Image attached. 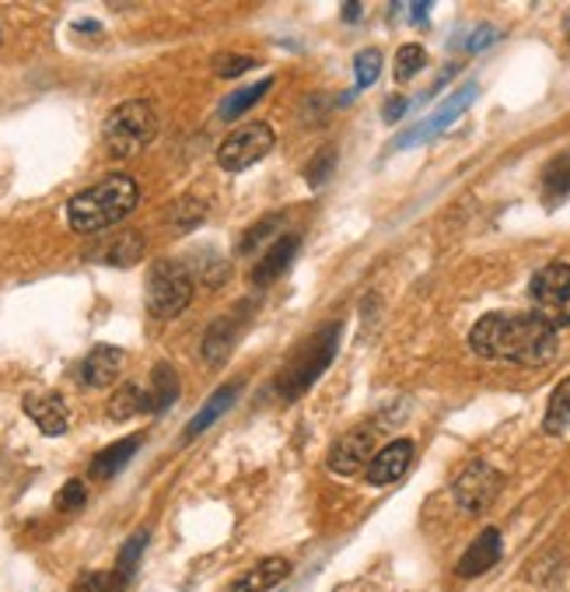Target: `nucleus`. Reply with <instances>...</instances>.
I'll return each instance as SVG.
<instances>
[{
  "label": "nucleus",
  "mask_w": 570,
  "mask_h": 592,
  "mask_svg": "<svg viewBox=\"0 0 570 592\" xmlns=\"http://www.w3.org/2000/svg\"><path fill=\"white\" fill-rule=\"evenodd\" d=\"M291 575V565L283 557H266L256 568H249L239 582H231L228 592H270Z\"/></svg>",
  "instance_id": "nucleus-15"
},
{
  "label": "nucleus",
  "mask_w": 570,
  "mask_h": 592,
  "mask_svg": "<svg viewBox=\"0 0 570 592\" xmlns=\"http://www.w3.org/2000/svg\"><path fill=\"white\" fill-rule=\"evenodd\" d=\"M469 348L486 362L543 368L557 357V330L532 313H490L472 326Z\"/></svg>",
  "instance_id": "nucleus-1"
},
{
  "label": "nucleus",
  "mask_w": 570,
  "mask_h": 592,
  "mask_svg": "<svg viewBox=\"0 0 570 592\" xmlns=\"http://www.w3.org/2000/svg\"><path fill=\"white\" fill-rule=\"evenodd\" d=\"M504 488V477L494 470L490 463H469L463 474L455 477V484H452V494H455V502L458 508H466V512H486L490 505H494V497L501 494Z\"/></svg>",
  "instance_id": "nucleus-8"
},
{
  "label": "nucleus",
  "mask_w": 570,
  "mask_h": 592,
  "mask_svg": "<svg viewBox=\"0 0 570 592\" xmlns=\"http://www.w3.org/2000/svg\"><path fill=\"white\" fill-rule=\"evenodd\" d=\"M259 60L256 56H242V53H217L214 56V74L217 77H242L245 71H256Z\"/></svg>",
  "instance_id": "nucleus-30"
},
{
  "label": "nucleus",
  "mask_w": 570,
  "mask_h": 592,
  "mask_svg": "<svg viewBox=\"0 0 570 592\" xmlns=\"http://www.w3.org/2000/svg\"><path fill=\"white\" fill-rule=\"evenodd\" d=\"M414 22H427V14H431V4H414Z\"/></svg>",
  "instance_id": "nucleus-37"
},
{
  "label": "nucleus",
  "mask_w": 570,
  "mask_h": 592,
  "mask_svg": "<svg viewBox=\"0 0 570 592\" xmlns=\"http://www.w3.org/2000/svg\"><path fill=\"white\" fill-rule=\"evenodd\" d=\"M297 256V239L294 236H283L270 245V253L263 256V263L256 267V274H252V280H256L259 288L274 285V280L291 267V260Z\"/></svg>",
  "instance_id": "nucleus-17"
},
{
  "label": "nucleus",
  "mask_w": 570,
  "mask_h": 592,
  "mask_svg": "<svg viewBox=\"0 0 570 592\" xmlns=\"http://www.w3.org/2000/svg\"><path fill=\"white\" fill-rule=\"evenodd\" d=\"M25 414L36 420L42 434H63L67 431V403L60 393H28Z\"/></svg>",
  "instance_id": "nucleus-12"
},
{
  "label": "nucleus",
  "mask_w": 570,
  "mask_h": 592,
  "mask_svg": "<svg viewBox=\"0 0 570 592\" xmlns=\"http://www.w3.org/2000/svg\"><path fill=\"white\" fill-rule=\"evenodd\" d=\"M168 222L176 225V231H193L197 225L207 222V204H203V200H197V197H182V200H176V204H172Z\"/></svg>",
  "instance_id": "nucleus-26"
},
{
  "label": "nucleus",
  "mask_w": 570,
  "mask_h": 592,
  "mask_svg": "<svg viewBox=\"0 0 570 592\" xmlns=\"http://www.w3.org/2000/svg\"><path fill=\"white\" fill-rule=\"evenodd\" d=\"M119 371H123V351L113 344H99V348H91V354L85 357L81 379L91 389H105L119 379Z\"/></svg>",
  "instance_id": "nucleus-13"
},
{
  "label": "nucleus",
  "mask_w": 570,
  "mask_h": 592,
  "mask_svg": "<svg viewBox=\"0 0 570 592\" xmlns=\"http://www.w3.org/2000/svg\"><path fill=\"white\" fill-rule=\"evenodd\" d=\"M231 348H235V326H231V319H217V323H211V330H207V337H203V362L207 365H225L228 362V354H231Z\"/></svg>",
  "instance_id": "nucleus-21"
},
{
  "label": "nucleus",
  "mask_w": 570,
  "mask_h": 592,
  "mask_svg": "<svg viewBox=\"0 0 570 592\" xmlns=\"http://www.w3.org/2000/svg\"><path fill=\"white\" fill-rule=\"evenodd\" d=\"M501 533L497 529H483V533L469 543V551H466V557L458 560V575L463 579H477V575H483V571H490L501 560Z\"/></svg>",
  "instance_id": "nucleus-14"
},
{
  "label": "nucleus",
  "mask_w": 570,
  "mask_h": 592,
  "mask_svg": "<svg viewBox=\"0 0 570 592\" xmlns=\"http://www.w3.org/2000/svg\"><path fill=\"white\" fill-rule=\"evenodd\" d=\"M409 459H414V442L409 439L389 442L382 453H375V459L368 463V484L385 488L392 480H400L409 470Z\"/></svg>",
  "instance_id": "nucleus-11"
},
{
  "label": "nucleus",
  "mask_w": 570,
  "mask_h": 592,
  "mask_svg": "<svg viewBox=\"0 0 570 592\" xmlns=\"http://www.w3.org/2000/svg\"><path fill=\"white\" fill-rule=\"evenodd\" d=\"M357 14H360V4H343V18L346 22H357Z\"/></svg>",
  "instance_id": "nucleus-38"
},
{
  "label": "nucleus",
  "mask_w": 570,
  "mask_h": 592,
  "mask_svg": "<svg viewBox=\"0 0 570 592\" xmlns=\"http://www.w3.org/2000/svg\"><path fill=\"white\" fill-rule=\"evenodd\" d=\"M337 344H340V323H329L326 330L315 333L308 344L291 357V365L283 368L277 379V389L283 393V400H297L315 379L322 376L332 362V354H337Z\"/></svg>",
  "instance_id": "nucleus-4"
},
{
  "label": "nucleus",
  "mask_w": 570,
  "mask_h": 592,
  "mask_svg": "<svg viewBox=\"0 0 570 592\" xmlns=\"http://www.w3.org/2000/svg\"><path fill=\"white\" fill-rule=\"evenodd\" d=\"M154 134H157V116H154L151 102H144V99L116 105L102 127L105 148L113 159H134V154H140L151 144Z\"/></svg>",
  "instance_id": "nucleus-3"
},
{
  "label": "nucleus",
  "mask_w": 570,
  "mask_h": 592,
  "mask_svg": "<svg viewBox=\"0 0 570 592\" xmlns=\"http://www.w3.org/2000/svg\"><path fill=\"white\" fill-rule=\"evenodd\" d=\"M140 442H144V434H130V439H123V442H116V445L102 449V453L91 459V477H99V480L116 477V474L123 470V466L137 456Z\"/></svg>",
  "instance_id": "nucleus-16"
},
{
  "label": "nucleus",
  "mask_w": 570,
  "mask_h": 592,
  "mask_svg": "<svg viewBox=\"0 0 570 592\" xmlns=\"http://www.w3.org/2000/svg\"><path fill=\"white\" fill-rule=\"evenodd\" d=\"M270 88H274V77H263V81L249 85V88H242V91H235V96L225 99V105L217 109V116H220V119H239V116L249 113V109L256 105Z\"/></svg>",
  "instance_id": "nucleus-24"
},
{
  "label": "nucleus",
  "mask_w": 570,
  "mask_h": 592,
  "mask_svg": "<svg viewBox=\"0 0 570 592\" xmlns=\"http://www.w3.org/2000/svg\"><path fill=\"white\" fill-rule=\"evenodd\" d=\"M274 144H277L274 127H266V123H249V127L235 130L225 144L217 148V165L225 168V173H245V168L263 162L266 154L274 151Z\"/></svg>",
  "instance_id": "nucleus-7"
},
{
  "label": "nucleus",
  "mask_w": 570,
  "mask_h": 592,
  "mask_svg": "<svg viewBox=\"0 0 570 592\" xmlns=\"http://www.w3.org/2000/svg\"><path fill=\"white\" fill-rule=\"evenodd\" d=\"M532 316L543 319L546 326H567L570 323V267L567 263H549L529 285Z\"/></svg>",
  "instance_id": "nucleus-6"
},
{
  "label": "nucleus",
  "mask_w": 570,
  "mask_h": 592,
  "mask_svg": "<svg viewBox=\"0 0 570 592\" xmlns=\"http://www.w3.org/2000/svg\"><path fill=\"white\" fill-rule=\"evenodd\" d=\"M134 414H148V393L137 382H126L119 386V393H113V400H109V417L126 420Z\"/></svg>",
  "instance_id": "nucleus-25"
},
{
  "label": "nucleus",
  "mask_w": 570,
  "mask_h": 592,
  "mask_svg": "<svg viewBox=\"0 0 570 592\" xmlns=\"http://www.w3.org/2000/svg\"><path fill=\"white\" fill-rule=\"evenodd\" d=\"M332 159H337V151H322L319 154V162H315V168H308V182L312 186H322V179L329 176V168H332Z\"/></svg>",
  "instance_id": "nucleus-35"
},
{
  "label": "nucleus",
  "mask_w": 570,
  "mask_h": 592,
  "mask_svg": "<svg viewBox=\"0 0 570 592\" xmlns=\"http://www.w3.org/2000/svg\"><path fill=\"white\" fill-rule=\"evenodd\" d=\"M477 99V85H466V88H458L455 96L438 109V113L431 116V119H423L420 127H414L409 134H403L400 140H395V148H414V144H420V140H427V137H434L438 130H445L448 123H455L458 116L466 113L469 109V102Z\"/></svg>",
  "instance_id": "nucleus-10"
},
{
  "label": "nucleus",
  "mask_w": 570,
  "mask_h": 592,
  "mask_svg": "<svg viewBox=\"0 0 570 592\" xmlns=\"http://www.w3.org/2000/svg\"><path fill=\"white\" fill-rule=\"evenodd\" d=\"M123 589H126V582L116 571H85L71 592H123Z\"/></svg>",
  "instance_id": "nucleus-27"
},
{
  "label": "nucleus",
  "mask_w": 570,
  "mask_h": 592,
  "mask_svg": "<svg viewBox=\"0 0 570 592\" xmlns=\"http://www.w3.org/2000/svg\"><path fill=\"white\" fill-rule=\"evenodd\" d=\"M280 225V217H266V222H259L256 228H249L245 236H242V242H239V253H252L263 239H270L274 236V228Z\"/></svg>",
  "instance_id": "nucleus-33"
},
{
  "label": "nucleus",
  "mask_w": 570,
  "mask_h": 592,
  "mask_svg": "<svg viewBox=\"0 0 570 592\" xmlns=\"http://www.w3.org/2000/svg\"><path fill=\"white\" fill-rule=\"evenodd\" d=\"M235 396H239V386H220L217 393H214L207 403H203V411H200L193 420H189V428L182 431V439L189 442V439H197L200 431H207V428L214 425V420L225 417V411H231Z\"/></svg>",
  "instance_id": "nucleus-18"
},
{
  "label": "nucleus",
  "mask_w": 570,
  "mask_h": 592,
  "mask_svg": "<svg viewBox=\"0 0 570 592\" xmlns=\"http://www.w3.org/2000/svg\"><path fill=\"white\" fill-rule=\"evenodd\" d=\"M85 502H88V491H85L81 480H67V484H63L60 494H56V508L60 512H77V508H85Z\"/></svg>",
  "instance_id": "nucleus-32"
},
{
  "label": "nucleus",
  "mask_w": 570,
  "mask_h": 592,
  "mask_svg": "<svg viewBox=\"0 0 570 592\" xmlns=\"http://www.w3.org/2000/svg\"><path fill=\"white\" fill-rule=\"evenodd\" d=\"M137 200H140V190L130 176H109L71 200L67 222L74 231H81V236H94V231L119 225L123 217L137 207Z\"/></svg>",
  "instance_id": "nucleus-2"
},
{
  "label": "nucleus",
  "mask_w": 570,
  "mask_h": 592,
  "mask_svg": "<svg viewBox=\"0 0 570 592\" xmlns=\"http://www.w3.org/2000/svg\"><path fill=\"white\" fill-rule=\"evenodd\" d=\"M423 64H427L423 46L409 42V46H403L400 53H395V77H400V81H409V77H417L423 71Z\"/></svg>",
  "instance_id": "nucleus-28"
},
{
  "label": "nucleus",
  "mask_w": 570,
  "mask_h": 592,
  "mask_svg": "<svg viewBox=\"0 0 570 592\" xmlns=\"http://www.w3.org/2000/svg\"><path fill=\"white\" fill-rule=\"evenodd\" d=\"M193 302V277L176 260L154 263L148 274V308L157 319H176Z\"/></svg>",
  "instance_id": "nucleus-5"
},
{
  "label": "nucleus",
  "mask_w": 570,
  "mask_h": 592,
  "mask_svg": "<svg viewBox=\"0 0 570 592\" xmlns=\"http://www.w3.org/2000/svg\"><path fill=\"white\" fill-rule=\"evenodd\" d=\"M406 109H409V102L395 96V99H389V105L382 109V119H385V123H395V119H400V116L406 113Z\"/></svg>",
  "instance_id": "nucleus-36"
},
{
  "label": "nucleus",
  "mask_w": 570,
  "mask_h": 592,
  "mask_svg": "<svg viewBox=\"0 0 570 592\" xmlns=\"http://www.w3.org/2000/svg\"><path fill=\"white\" fill-rule=\"evenodd\" d=\"M567 42H570V18H567Z\"/></svg>",
  "instance_id": "nucleus-39"
},
{
  "label": "nucleus",
  "mask_w": 570,
  "mask_h": 592,
  "mask_svg": "<svg viewBox=\"0 0 570 592\" xmlns=\"http://www.w3.org/2000/svg\"><path fill=\"white\" fill-rule=\"evenodd\" d=\"M375 439H378V431L371 425H360L354 431H346L343 439L332 445L329 470L340 474V477H354L357 470H364V466L375 459Z\"/></svg>",
  "instance_id": "nucleus-9"
},
{
  "label": "nucleus",
  "mask_w": 570,
  "mask_h": 592,
  "mask_svg": "<svg viewBox=\"0 0 570 592\" xmlns=\"http://www.w3.org/2000/svg\"><path fill=\"white\" fill-rule=\"evenodd\" d=\"M497 39H501V33H497L494 25H480L477 33L469 36V42H466V46H469L472 53H480V50H486V46H494Z\"/></svg>",
  "instance_id": "nucleus-34"
},
{
  "label": "nucleus",
  "mask_w": 570,
  "mask_h": 592,
  "mask_svg": "<svg viewBox=\"0 0 570 592\" xmlns=\"http://www.w3.org/2000/svg\"><path fill=\"white\" fill-rule=\"evenodd\" d=\"M140 256H144V236H140V231H123V236L109 239L99 253V260L109 263V267H130Z\"/></svg>",
  "instance_id": "nucleus-20"
},
{
  "label": "nucleus",
  "mask_w": 570,
  "mask_h": 592,
  "mask_svg": "<svg viewBox=\"0 0 570 592\" xmlns=\"http://www.w3.org/2000/svg\"><path fill=\"white\" fill-rule=\"evenodd\" d=\"M567 428H570V376L553 389L546 417H543V431L549 434H563Z\"/></svg>",
  "instance_id": "nucleus-23"
},
{
  "label": "nucleus",
  "mask_w": 570,
  "mask_h": 592,
  "mask_svg": "<svg viewBox=\"0 0 570 592\" xmlns=\"http://www.w3.org/2000/svg\"><path fill=\"white\" fill-rule=\"evenodd\" d=\"M144 547H148V529H140V533H134L130 540H126V547L119 554V565H116V575H119L123 582H130V575L137 568L140 554H144Z\"/></svg>",
  "instance_id": "nucleus-29"
},
{
  "label": "nucleus",
  "mask_w": 570,
  "mask_h": 592,
  "mask_svg": "<svg viewBox=\"0 0 570 592\" xmlns=\"http://www.w3.org/2000/svg\"><path fill=\"white\" fill-rule=\"evenodd\" d=\"M354 74H357V88H371L382 74V53L378 50H364L354 60Z\"/></svg>",
  "instance_id": "nucleus-31"
},
{
  "label": "nucleus",
  "mask_w": 570,
  "mask_h": 592,
  "mask_svg": "<svg viewBox=\"0 0 570 592\" xmlns=\"http://www.w3.org/2000/svg\"><path fill=\"white\" fill-rule=\"evenodd\" d=\"M179 396V376H176V368L172 365H154L151 371V393H148V411L151 414H162L168 411L172 403H176Z\"/></svg>",
  "instance_id": "nucleus-19"
},
{
  "label": "nucleus",
  "mask_w": 570,
  "mask_h": 592,
  "mask_svg": "<svg viewBox=\"0 0 570 592\" xmlns=\"http://www.w3.org/2000/svg\"><path fill=\"white\" fill-rule=\"evenodd\" d=\"M543 186H546V207H557L570 197V151L557 154V159L546 165Z\"/></svg>",
  "instance_id": "nucleus-22"
}]
</instances>
